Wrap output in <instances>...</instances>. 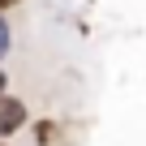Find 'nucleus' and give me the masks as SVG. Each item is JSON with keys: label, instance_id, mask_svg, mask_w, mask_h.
Wrapping results in <instances>:
<instances>
[{"label": "nucleus", "instance_id": "f257e3e1", "mask_svg": "<svg viewBox=\"0 0 146 146\" xmlns=\"http://www.w3.org/2000/svg\"><path fill=\"white\" fill-rule=\"evenodd\" d=\"M26 125V103L22 99H0V133H17Z\"/></svg>", "mask_w": 146, "mask_h": 146}, {"label": "nucleus", "instance_id": "20e7f679", "mask_svg": "<svg viewBox=\"0 0 146 146\" xmlns=\"http://www.w3.org/2000/svg\"><path fill=\"white\" fill-rule=\"evenodd\" d=\"M13 5H17V0H0V13H5V9H13Z\"/></svg>", "mask_w": 146, "mask_h": 146}, {"label": "nucleus", "instance_id": "7ed1b4c3", "mask_svg": "<svg viewBox=\"0 0 146 146\" xmlns=\"http://www.w3.org/2000/svg\"><path fill=\"white\" fill-rule=\"evenodd\" d=\"M35 137H39V142H52V125L39 120V125H35Z\"/></svg>", "mask_w": 146, "mask_h": 146}, {"label": "nucleus", "instance_id": "f03ea898", "mask_svg": "<svg viewBox=\"0 0 146 146\" xmlns=\"http://www.w3.org/2000/svg\"><path fill=\"white\" fill-rule=\"evenodd\" d=\"M9 43H13V35H9V22H5V13H0V56L9 52Z\"/></svg>", "mask_w": 146, "mask_h": 146}]
</instances>
